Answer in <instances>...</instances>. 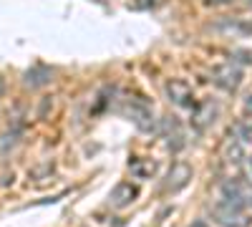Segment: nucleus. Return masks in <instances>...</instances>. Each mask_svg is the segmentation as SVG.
<instances>
[{
  "mask_svg": "<svg viewBox=\"0 0 252 227\" xmlns=\"http://www.w3.org/2000/svg\"><path fill=\"white\" fill-rule=\"evenodd\" d=\"M215 217L220 220V225L224 227H247L250 225V217L242 212V207L237 204H229V202H220L215 207Z\"/></svg>",
  "mask_w": 252,
  "mask_h": 227,
  "instance_id": "1",
  "label": "nucleus"
},
{
  "mask_svg": "<svg viewBox=\"0 0 252 227\" xmlns=\"http://www.w3.org/2000/svg\"><path fill=\"white\" fill-rule=\"evenodd\" d=\"M215 84L224 91H237L242 84V68L237 64H222L215 68Z\"/></svg>",
  "mask_w": 252,
  "mask_h": 227,
  "instance_id": "2",
  "label": "nucleus"
},
{
  "mask_svg": "<svg viewBox=\"0 0 252 227\" xmlns=\"http://www.w3.org/2000/svg\"><path fill=\"white\" fill-rule=\"evenodd\" d=\"M126 116H129L139 131H154V114L149 106H144L141 101H129L126 104Z\"/></svg>",
  "mask_w": 252,
  "mask_h": 227,
  "instance_id": "3",
  "label": "nucleus"
},
{
  "mask_svg": "<svg viewBox=\"0 0 252 227\" xmlns=\"http://www.w3.org/2000/svg\"><path fill=\"white\" fill-rule=\"evenodd\" d=\"M217 33L227 35V38H250L252 35V23L245 18H224L215 26Z\"/></svg>",
  "mask_w": 252,
  "mask_h": 227,
  "instance_id": "4",
  "label": "nucleus"
},
{
  "mask_svg": "<svg viewBox=\"0 0 252 227\" xmlns=\"http://www.w3.org/2000/svg\"><path fill=\"white\" fill-rule=\"evenodd\" d=\"M166 96H169V101L174 106H182V109H189V106H194V94L192 89H189V84H184V81H169L166 84Z\"/></svg>",
  "mask_w": 252,
  "mask_h": 227,
  "instance_id": "5",
  "label": "nucleus"
},
{
  "mask_svg": "<svg viewBox=\"0 0 252 227\" xmlns=\"http://www.w3.org/2000/svg\"><path fill=\"white\" fill-rule=\"evenodd\" d=\"M136 187H131L129 182H121V184H116L114 187V192L109 195V204L114 210H124V207H129V204L136 199Z\"/></svg>",
  "mask_w": 252,
  "mask_h": 227,
  "instance_id": "6",
  "label": "nucleus"
},
{
  "mask_svg": "<svg viewBox=\"0 0 252 227\" xmlns=\"http://www.w3.org/2000/svg\"><path fill=\"white\" fill-rule=\"evenodd\" d=\"M161 134H164V139H166V147H169V149L179 152V149L184 147V131H182L179 121H177L174 116L161 121Z\"/></svg>",
  "mask_w": 252,
  "mask_h": 227,
  "instance_id": "7",
  "label": "nucleus"
},
{
  "mask_svg": "<svg viewBox=\"0 0 252 227\" xmlns=\"http://www.w3.org/2000/svg\"><path fill=\"white\" fill-rule=\"evenodd\" d=\"M217 114H220V106L215 104V101H204V104H202V106H197V109H194V114H192V124H194V129L204 131V129L209 127V124H215Z\"/></svg>",
  "mask_w": 252,
  "mask_h": 227,
  "instance_id": "8",
  "label": "nucleus"
},
{
  "mask_svg": "<svg viewBox=\"0 0 252 227\" xmlns=\"http://www.w3.org/2000/svg\"><path fill=\"white\" fill-rule=\"evenodd\" d=\"M192 179V169L187 164H174L172 172L166 174V182H164V190L166 192H179L182 187H187V182Z\"/></svg>",
  "mask_w": 252,
  "mask_h": 227,
  "instance_id": "9",
  "label": "nucleus"
},
{
  "mask_svg": "<svg viewBox=\"0 0 252 227\" xmlns=\"http://www.w3.org/2000/svg\"><path fill=\"white\" fill-rule=\"evenodd\" d=\"M51 78H53V71L46 68V66H33V68L26 71V76H23L26 86H31V89H40V86L51 84Z\"/></svg>",
  "mask_w": 252,
  "mask_h": 227,
  "instance_id": "10",
  "label": "nucleus"
},
{
  "mask_svg": "<svg viewBox=\"0 0 252 227\" xmlns=\"http://www.w3.org/2000/svg\"><path fill=\"white\" fill-rule=\"evenodd\" d=\"M164 3V0H131V8L134 10H154Z\"/></svg>",
  "mask_w": 252,
  "mask_h": 227,
  "instance_id": "11",
  "label": "nucleus"
},
{
  "mask_svg": "<svg viewBox=\"0 0 252 227\" xmlns=\"http://www.w3.org/2000/svg\"><path fill=\"white\" fill-rule=\"evenodd\" d=\"M227 157H229V162H240L237 157H242V147L237 141H229L227 144Z\"/></svg>",
  "mask_w": 252,
  "mask_h": 227,
  "instance_id": "12",
  "label": "nucleus"
},
{
  "mask_svg": "<svg viewBox=\"0 0 252 227\" xmlns=\"http://www.w3.org/2000/svg\"><path fill=\"white\" fill-rule=\"evenodd\" d=\"M240 136H242V141H252V124H242Z\"/></svg>",
  "mask_w": 252,
  "mask_h": 227,
  "instance_id": "13",
  "label": "nucleus"
},
{
  "mask_svg": "<svg viewBox=\"0 0 252 227\" xmlns=\"http://www.w3.org/2000/svg\"><path fill=\"white\" fill-rule=\"evenodd\" d=\"M189 227H212V225H209L207 220H194V222L189 225Z\"/></svg>",
  "mask_w": 252,
  "mask_h": 227,
  "instance_id": "14",
  "label": "nucleus"
},
{
  "mask_svg": "<svg viewBox=\"0 0 252 227\" xmlns=\"http://www.w3.org/2000/svg\"><path fill=\"white\" fill-rule=\"evenodd\" d=\"M232 3V0H207V5H227Z\"/></svg>",
  "mask_w": 252,
  "mask_h": 227,
  "instance_id": "15",
  "label": "nucleus"
},
{
  "mask_svg": "<svg viewBox=\"0 0 252 227\" xmlns=\"http://www.w3.org/2000/svg\"><path fill=\"white\" fill-rule=\"evenodd\" d=\"M245 111H247V114H252V94L245 98Z\"/></svg>",
  "mask_w": 252,
  "mask_h": 227,
  "instance_id": "16",
  "label": "nucleus"
},
{
  "mask_svg": "<svg viewBox=\"0 0 252 227\" xmlns=\"http://www.w3.org/2000/svg\"><path fill=\"white\" fill-rule=\"evenodd\" d=\"M3 91H5V84H3V78H0V98H3Z\"/></svg>",
  "mask_w": 252,
  "mask_h": 227,
  "instance_id": "17",
  "label": "nucleus"
},
{
  "mask_svg": "<svg viewBox=\"0 0 252 227\" xmlns=\"http://www.w3.org/2000/svg\"><path fill=\"white\" fill-rule=\"evenodd\" d=\"M247 202H250V204H252V192H250V195H247Z\"/></svg>",
  "mask_w": 252,
  "mask_h": 227,
  "instance_id": "18",
  "label": "nucleus"
},
{
  "mask_svg": "<svg viewBox=\"0 0 252 227\" xmlns=\"http://www.w3.org/2000/svg\"><path fill=\"white\" fill-rule=\"evenodd\" d=\"M250 169H252V157H250Z\"/></svg>",
  "mask_w": 252,
  "mask_h": 227,
  "instance_id": "19",
  "label": "nucleus"
}]
</instances>
